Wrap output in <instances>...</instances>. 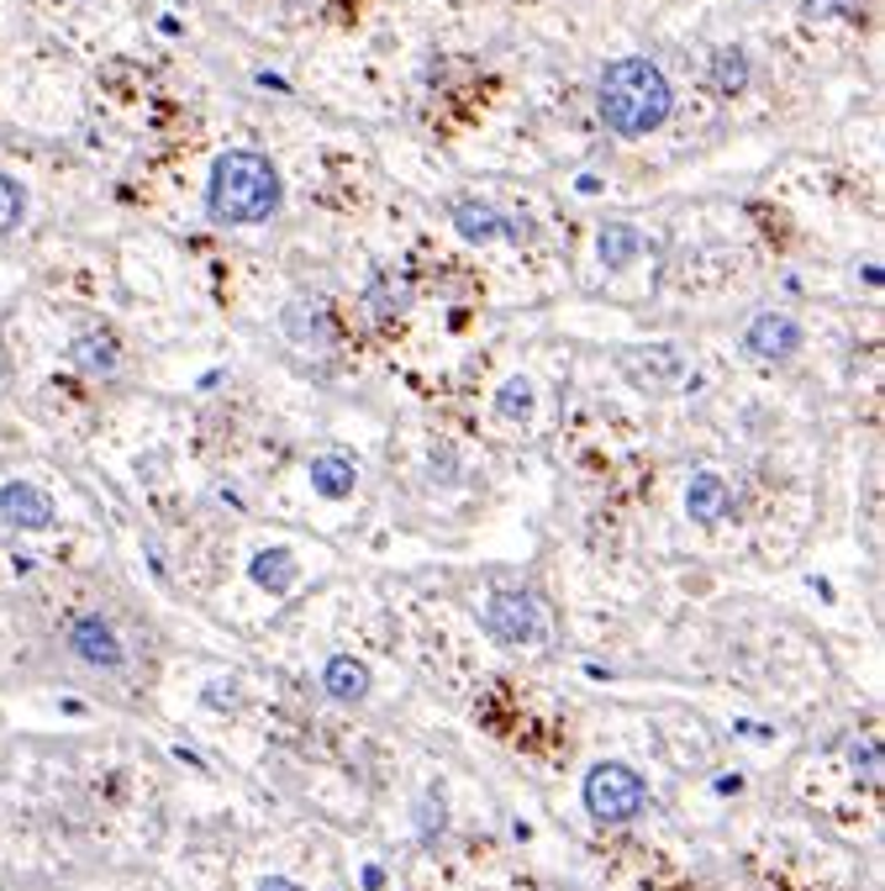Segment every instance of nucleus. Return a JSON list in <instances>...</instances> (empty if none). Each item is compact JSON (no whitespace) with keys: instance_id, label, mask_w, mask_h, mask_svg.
<instances>
[{"instance_id":"obj_1","label":"nucleus","mask_w":885,"mask_h":891,"mask_svg":"<svg viewBox=\"0 0 885 891\" xmlns=\"http://www.w3.org/2000/svg\"><path fill=\"white\" fill-rule=\"evenodd\" d=\"M596 111H601L606 132H617V137H648V132H659L670 122L675 90L654 59L627 53V59H611V64L601 69V80H596Z\"/></svg>"},{"instance_id":"obj_2","label":"nucleus","mask_w":885,"mask_h":891,"mask_svg":"<svg viewBox=\"0 0 885 891\" xmlns=\"http://www.w3.org/2000/svg\"><path fill=\"white\" fill-rule=\"evenodd\" d=\"M285 185L280 170L254 148H227L212 164V180H206V217L216 227H254V222H269L280 212Z\"/></svg>"},{"instance_id":"obj_3","label":"nucleus","mask_w":885,"mask_h":891,"mask_svg":"<svg viewBox=\"0 0 885 891\" xmlns=\"http://www.w3.org/2000/svg\"><path fill=\"white\" fill-rule=\"evenodd\" d=\"M644 807H648V786L632 765L622 760L590 765V776H585V812L596 823H632Z\"/></svg>"},{"instance_id":"obj_4","label":"nucleus","mask_w":885,"mask_h":891,"mask_svg":"<svg viewBox=\"0 0 885 891\" xmlns=\"http://www.w3.org/2000/svg\"><path fill=\"white\" fill-rule=\"evenodd\" d=\"M480 623H485V633L496 638V644H538L543 633V607L538 596H527V591H491V602H485V612H480Z\"/></svg>"},{"instance_id":"obj_5","label":"nucleus","mask_w":885,"mask_h":891,"mask_svg":"<svg viewBox=\"0 0 885 891\" xmlns=\"http://www.w3.org/2000/svg\"><path fill=\"white\" fill-rule=\"evenodd\" d=\"M69 649H74V659H85V665H95V670H122V638H116V628H111L106 617H74L69 623Z\"/></svg>"},{"instance_id":"obj_6","label":"nucleus","mask_w":885,"mask_h":891,"mask_svg":"<svg viewBox=\"0 0 885 891\" xmlns=\"http://www.w3.org/2000/svg\"><path fill=\"white\" fill-rule=\"evenodd\" d=\"M0 522L22 528V533H43V528H53V501L32 480H6L0 485Z\"/></svg>"},{"instance_id":"obj_7","label":"nucleus","mask_w":885,"mask_h":891,"mask_svg":"<svg viewBox=\"0 0 885 891\" xmlns=\"http://www.w3.org/2000/svg\"><path fill=\"white\" fill-rule=\"evenodd\" d=\"M743 354H754V359H791V354H801V327L785 311H754V322L743 327Z\"/></svg>"},{"instance_id":"obj_8","label":"nucleus","mask_w":885,"mask_h":891,"mask_svg":"<svg viewBox=\"0 0 885 891\" xmlns=\"http://www.w3.org/2000/svg\"><path fill=\"white\" fill-rule=\"evenodd\" d=\"M454 227H459V238H470V243L517 238V222L501 217L496 206H480V201H459V206H454Z\"/></svg>"},{"instance_id":"obj_9","label":"nucleus","mask_w":885,"mask_h":891,"mask_svg":"<svg viewBox=\"0 0 885 891\" xmlns=\"http://www.w3.org/2000/svg\"><path fill=\"white\" fill-rule=\"evenodd\" d=\"M733 506V496H728V480L712 475V470H701V475H691V485H686V512H691V522H722V512Z\"/></svg>"},{"instance_id":"obj_10","label":"nucleus","mask_w":885,"mask_h":891,"mask_svg":"<svg viewBox=\"0 0 885 891\" xmlns=\"http://www.w3.org/2000/svg\"><path fill=\"white\" fill-rule=\"evenodd\" d=\"M322 686L332 701H364L369 696V665L353 659V654H332L322 670Z\"/></svg>"},{"instance_id":"obj_11","label":"nucleus","mask_w":885,"mask_h":891,"mask_svg":"<svg viewBox=\"0 0 885 891\" xmlns=\"http://www.w3.org/2000/svg\"><path fill=\"white\" fill-rule=\"evenodd\" d=\"M306 475H311V491H317V496L343 501V496H353V480H359V470H353V459H343V454H317Z\"/></svg>"},{"instance_id":"obj_12","label":"nucleus","mask_w":885,"mask_h":891,"mask_svg":"<svg viewBox=\"0 0 885 891\" xmlns=\"http://www.w3.org/2000/svg\"><path fill=\"white\" fill-rule=\"evenodd\" d=\"M248 575H254L264 591L285 596V591L296 586V554H290V549H259L254 565H248Z\"/></svg>"},{"instance_id":"obj_13","label":"nucleus","mask_w":885,"mask_h":891,"mask_svg":"<svg viewBox=\"0 0 885 891\" xmlns=\"http://www.w3.org/2000/svg\"><path fill=\"white\" fill-rule=\"evenodd\" d=\"M69 359L85 375H111L116 370V338H111V332H80V338L69 344Z\"/></svg>"},{"instance_id":"obj_14","label":"nucleus","mask_w":885,"mask_h":891,"mask_svg":"<svg viewBox=\"0 0 885 891\" xmlns=\"http://www.w3.org/2000/svg\"><path fill=\"white\" fill-rule=\"evenodd\" d=\"M596 254H601L606 269H627V264L644 254V238H638V227L611 222V227H601V238H596Z\"/></svg>"},{"instance_id":"obj_15","label":"nucleus","mask_w":885,"mask_h":891,"mask_svg":"<svg viewBox=\"0 0 885 891\" xmlns=\"http://www.w3.org/2000/svg\"><path fill=\"white\" fill-rule=\"evenodd\" d=\"M712 80H717L722 95H738V90L749 85V53H743V48H717Z\"/></svg>"},{"instance_id":"obj_16","label":"nucleus","mask_w":885,"mask_h":891,"mask_svg":"<svg viewBox=\"0 0 885 891\" xmlns=\"http://www.w3.org/2000/svg\"><path fill=\"white\" fill-rule=\"evenodd\" d=\"M496 412L506 417V422H517V417L533 412V380H522V375H512L506 386H501L496 396Z\"/></svg>"},{"instance_id":"obj_17","label":"nucleus","mask_w":885,"mask_h":891,"mask_svg":"<svg viewBox=\"0 0 885 891\" xmlns=\"http://www.w3.org/2000/svg\"><path fill=\"white\" fill-rule=\"evenodd\" d=\"M22 212H27V191L11 174H0V233H11L22 222Z\"/></svg>"},{"instance_id":"obj_18","label":"nucleus","mask_w":885,"mask_h":891,"mask_svg":"<svg viewBox=\"0 0 885 891\" xmlns=\"http://www.w3.org/2000/svg\"><path fill=\"white\" fill-rule=\"evenodd\" d=\"M848 755H854V765H860V770H864V776H869V781L881 776V749H875V744H854Z\"/></svg>"},{"instance_id":"obj_19","label":"nucleus","mask_w":885,"mask_h":891,"mask_svg":"<svg viewBox=\"0 0 885 891\" xmlns=\"http://www.w3.org/2000/svg\"><path fill=\"white\" fill-rule=\"evenodd\" d=\"M443 828V802H422V833Z\"/></svg>"},{"instance_id":"obj_20","label":"nucleus","mask_w":885,"mask_h":891,"mask_svg":"<svg viewBox=\"0 0 885 891\" xmlns=\"http://www.w3.org/2000/svg\"><path fill=\"white\" fill-rule=\"evenodd\" d=\"M259 891H301V887H296L290 875H264V881H259Z\"/></svg>"}]
</instances>
